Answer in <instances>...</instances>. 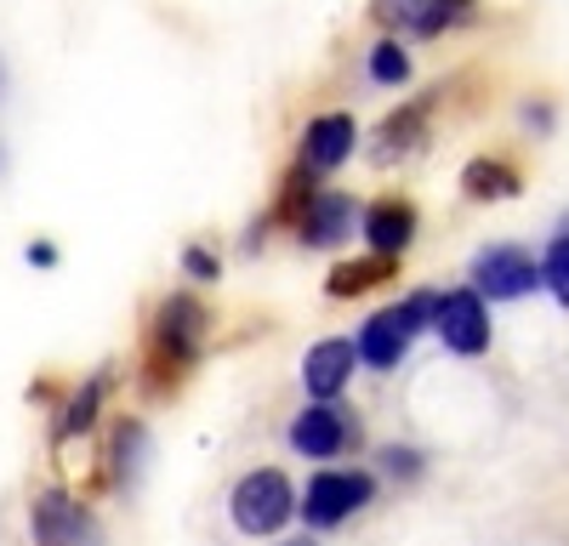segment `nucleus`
I'll return each mask as SVG.
<instances>
[{"label":"nucleus","instance_id":"obj_16","mask_svg":"<svg viewBox=\"0 0 569 546\" xmlns=\"http://www.w3.org/2000/svg\"><path fill=\"white\" fill-rule=\"evenodd\" d=\"M461 189H467V200H512L518 194V171L507 160H472L461 171Z\"/></svg>","mask_w":569,"mask_h":546},{"label":"nucleus","instance_id":"obj_15","mask_svg":"<svg viewBox=\"0 0 569 546\" xmlns=\"http://www.w3.org/2000/svg\"><path fill=\"white\" fill-rule=\"evenodd\" d=\"M393 256H370V262H342V267H330V280H325V291L330 296H365V291H376L382 280H393Z\"/></svg>","mask_w":569,"mask_h":546},{"label":"nucleus","instance_id":"obj_18","mask_svg":"<svg viewBox=\"0 0 569 546\" xmlns=\"http://www.w3.org/2000/svg\"><path fill=\"white\" fill-rule=\"evenodd\" d=\"M370 80H376V85H405V80H410V58H405L399 40H382V46L370 52Z\"/></svg>","mask_w":569,"mask_h":546},{"label":"nucleus","instance_id":"obj_9","mask_svg":"<svg viewBox=\"0 0 569 546\" xmlns=\"http://www.w3.org/2000/svg\"><path fill=\"white\" fill-rule=\"evenodd\" d=\"M353 216H359V211H353V200H348V194H308L297 234H302V245L330 251V245H342V240L353 234Z\"/></svg>","mask_w":569,"mask_h":546},{"label":"nucleus","instance_id":"obj_8","mask_svg":"<svg viewBox=\"0 0 569 546\" xmlns=\"http://www.w3.org/2000/svg\"><path fill=\"white\" fill-rule=\"evenodd\" d=\"M353 444V422L342 416L337 404H308L302 416L291 422V449H302V455H337V449H348Z\"/></svg>","mask_w":569,"mask_h":546},{"label":"nucleus","instance_id":"obj_1","mask_svg":"<svg viewBox=\"0 0 569 546\" xmlns=\"http://www.w3.org/2000/svg\"><path fill=\"white\" fill-rule=\"evenodd\" d=\"M206 342V307L194 296H166L160 318H154V382H177L188 364L200 358Z\"/></svg>","mask_w":569,"mask_h":546},{"label":"nucleus","instance_id":"obj_24","mask_svg":"<svg viewBox=\"0 0 569 546\" xmlns=\"http://www.w3.org/2000/svg\"><path fill=\"white\" fill-rule=\"evenodd\" d=\"M29 262H34V267H58V245H46V240L29 245Z\"/></svg>","mask_w":569,"mask_h":546},{"label":"nucleus","instance_id":"obj_13","mask_svg":"<svg viewBox=\"0 0 569 546\" xmlns=\"http://www.w3.org/2000/svg\"><path fill=\"white\" fill-rule=\"evenodd\" d=\"M365 240L376 256H399L410 240H416V211L405 200H382V205H370L365 216Z\"/></svg>","mask_w":569,"mask_h":546},{"label":"nucleus","instance_id":"obj_14","mask_svg":"<svg viewBox=\"0 0 569 546\" xmlns=\"http://www.w3.org/2000/svg\"><path fill=\"white\" fill-rule=\"evenodd\" d=\"M421 136H427V103H410V109H399V114L382 125V136H376V160L388 165V160L421 149Z\"/></svg>","mask_w":569,"mask_h":546},{"label":"nucleus","instance_id":"obj_7","mask_svg":"<svg viewBox=\"0 0 569 546\" xmlns=\"http://www.w3.org/2000/svg\"><path fill=\"white\" fill-rule=\"evenodd\" d=\"M370 12L399 34H445L472 18V0H370Z\"/></svg>","mask_w":569,"mask_h":546},{"label":"nucleus","instance_id":"obj_21","mask_svg":"<svg viewBox=\"0 0 569 546\" xmlns=\"http://www.w3.org/2000/svg\"><path fill=\"white\" fill-rule=\"evenodd\" d=\"M433 307H439V296H433V291H416V296H405V302H399V325L416 336L421 325H433Z\"/></svg>","mask_w":569,"mask_h":546},{"label":"nucleus","instance_id":"obj_25","mask_svg":"<svg viewBox=\"0 0 569 546\" xmlns=\"http://www.w3.org/2000/svg\"><path fill=\"white\" fill-rule=\"evenodd\" d=\"M284 546H313V540H284Z\"/></svg>","mask_w":569,"mask_h":546},{"label":"nucleus","instance_id":"obj_12","mask_svg":"<svg viewBox=\"0 0 569 546\" xmlns=\"http://www.w3.org/2000/svg\"><path fill=\"white\" fill-rule=\"evenodd\" d=\"M405 353H410V331L399 325V307L370 313L365 331H359V342H353V358H365L370 371H393Z\"/></svg>","mask_w":569,"mask_h":546},{"label":"nucleus","instance_id":"obj_6","mask_svg":"<svg viewBox=\"0 0 569 546\" xmlns=\"http://www.w3.org/2000/svg\"><path fill=\"white\" fill-rule=\"evenodd\" d=\"M370 478L365 473H319V478H308V495H302V524H313V529H330V524H342V518H353L365 501H370Z\"/></svg>","mask_w":569,"mask_h":546},{"label":"nucleus","instance_id":"obj_20","mask_svg":"<svg viewBox=\"0 0 569 546\" xmlns=\"http://www.w3.org/2000/svg\"><path fill=\"white\" fill-rule=\"evenodd\" d=\"M541 285L569 307V234H558V240L547 245V256H541Z\"/></svg>","mask_w":569,"mask_h":546},{"label":"nucleus","instance_id":"obj_11","mask_svg":"<svg viewBox=\"0 0 569 546\" xmlns=\"http://www.w3.org/2000/svg\"><path fill=\"white\" fill-rule=\"evenodd\" d=\"M353 114H319L308 125V143H302V171H337L348 154H353Z\"/></svg>","mask_w":569,"mask_h":546},{"label":"nucleus","instance_id":"obj_10","mask_svg":"<svg viewBox=\"0 0 569 546\" xmlns=\"http://www.w3.org/2000/svg\"><path fill=\"white\" fill-rule=\"evenodd\" d=\"M348 376H353V342H342V336L319 342V347L302 358V387H308V398H319V404L337 398V393L348 387Z\"/></svg>","mask_w":569,"mask_h":546},{"label":"nucleus","instance_id":"obj_3","mask_svg":"<svg viewBox=\"0 0 569 546\" xmlns=\"http://www.w3.org/2000/svg\"><path fill=\"white\" fill-rule=\"evenodd\" d=\"M541 285V262L530 251L518 245H490L479 251V262H472V296L479 302H512V296H530Z\"/></svg>","mask_w":569,"mask_h":546},{"label":"nucleus","instance_id":"obj_17","mask_svg":"<svg viewBox=\"0 0 569 546\" xmlns=\"http://www.w3.org/2000/svg\"><path fill=\"white\" fill-rule=\"evenodd\" d=\"M103 387H109V376H91L80 393H69L63 416H58V438H80V433H91V422H98V404H103Z\"/></svg>","mask_w":569,"mask_h":546},{"label":"nucleus","instance_id":"obj_19","mask_svg":"<svg viewBox=\"0 0 569 546\" xmlns=\"http://www.w3.org/2000/svg\"><path fill=\"white\" fill-rule=\"evenodd\" d=\"M137 462H142V422H120L114 427V478L131 484L137 478Z\"/></svg>","mask_w":569,"mask_h":546},{"label":"nucleus","instance_id":"obj_4","mask_svg":"<svg viewBox=\"0 0 569 546\" xmlns=\"http://www.w3.org/2000/svg\"><path fill=\"white\" fill-rule=\"evenodd\" d=\"M29 524H34V546H98V524L69 489H40Z\"/></svg>","mask_w":569,"mask_h":546},{"label":"nucleus","instance_id":"obj_23","mask_svg":"<svg viewBox=\"0 0 569 546\" xmlns=\"http://www.w3.org/2000/svg\"><path fill=\"white\" fill-rule=\"evenodd\" d=\"M382 467H388L393 478H416V473H421V455H416V449H388Z\"/></svg>","mask_w":569,"mask_h":546},{"label":"nucleus","instance_id":"obj_2","mask_svg":"<svg viewBox=\"0 0 569 546\" xmlns=\"http://www.w3.org/2000/svg\"><path fill=\"white\" fill-rule=\"evenodd\" d=\"M291 513H297V489L279 467H257L233 484V524H240V535H279Z\"/></svg>","mask_w":569,"mask_h":546},{"label":"nucleus","instance_id":"obj_22","mask_svg":"<svg viewBox=\"0 0 569 546\" xmlns=\"http://www.w3.org/2000/svg\"><path fill=\"white\" fill-rule=\"evenodd\" d=\"M182 267L188 273H194V280H217V273H222V262L206 251V245H188V256H182Z\"/></svg>","mask_w":569,"mask_h":546},{"label":"nucleus","instance_id":"obj_5","mask_svg":"<svg viewBox=\"0 0 569 546\" xmlns=\"http://www.w3.org/2000/svg\"><path fill=\"white\" fill-rule=\"evenodd\" d=\"M433 331L445 336V347H450V353L479 358V353L490 347V307L461 285V291L439 296V307H433Z\"/></svg>","mask_w":569,"mask_h":546}]
</instances>
